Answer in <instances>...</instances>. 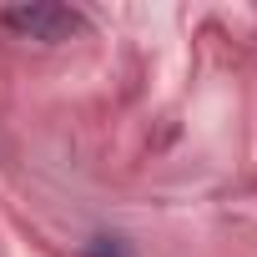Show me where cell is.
I'll list each match as a JSON object with an SVG mask.
<instances>
[{
	"label": "cell",
	"instance_id": "obj_1",
	"mask_svg": "<svg viewBox=\"0 0 257 257\" xmlns=\"http://www.w3.org/2000/svg\"><path fill=\"white\" fill-rule=\"evenodd\" d=\"M0 26H11V31L26 36V41L56 46V41L81 36V31H86V16L71 11V6H56V0H31V6H11V11H0Z\"/></svg>",
	"mask_w": 257,
	"mask_h": 257
}]
</instances>
